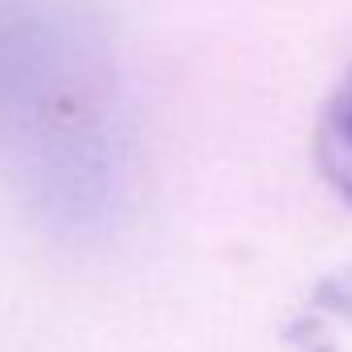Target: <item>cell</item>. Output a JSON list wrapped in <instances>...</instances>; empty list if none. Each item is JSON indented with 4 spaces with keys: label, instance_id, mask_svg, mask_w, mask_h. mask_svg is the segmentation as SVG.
I'll return each instance as SVG.
<instances>
[{
    "label": "cell",
    "instance_id": "7a4b0ae2",
    "mask_svg": "<svg viewBox=\"0 0 352 352\" xmlns=\"http://www.w3.org/2000/svg\"><path fill=\"white\" fill-rule=\"evenodd\" d=\"M316 164L324 180L352 205V70L328 94L316 123Z\"/></svg>",
    "mask_w": 352,
    "mask_h": 352
},
{
    "label": "cell",
    "instance_id": "6da1fadb",
    "mask_svg": "<svg viewBox=\"0 0 352 352\" xmlns=\"http://www.w3.org/2000/svg\"><path fill=\"white\" fill-rule=\"evenodd\" d=\"M0 148L66 209H90L111 180L107 74L58 0H0Z\"/></svg>",
    "mask_w": 352,
    "mask_h": 352
}]
</instances>
